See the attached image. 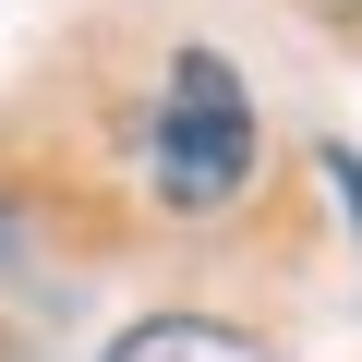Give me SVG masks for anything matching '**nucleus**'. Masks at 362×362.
Listing matches in <instances>:
<instances>
[{
	"mask_svg": "<svg viewBox=\"0 0 362 362\" xmlns=\"http://www.w3.org/2000/svg\"><path fill=\"white\" fill-rule=\"evenodd\" d=\"M254 181V97L218 49H181L157 97V194L169 206H230Z\"/></svg>",
	"mask_w": 362,
	"mask_h": 362,
	"instance_id": "nucleus-1",
	"label": "nucleus"
},
{
	"mask_svg": "<svg viewBox=\"0 0 362 362\" xmlns=\"http://www.w3.org/2000/svg\"><path fill=\"white\" fill-rule=\"evenodd\" d=\"M109 362H278V350L242 338V326H218V314H145Z\"/></svg>",
	"mask_w": 362,
	"mask_h": 362,
	"instance_id": "nucleus-2",
	"label": "nucleus"
},
{
	"mask_svg": "<svg viewBox=\"0 0 362 362\" xmlns=\"http://www.w3.org/2000/svg\"><path fill=\"white\" fill-rule=\"evenodd\" d=\"M326 181H338V206H350V230H362V157H350V145H326Z\"/></svg>",
	"mask_w": 362,
	"mask_h": 362,
	"instance_id": "nucleus-3",
	"label": "nucleus"
}]
</instances>
